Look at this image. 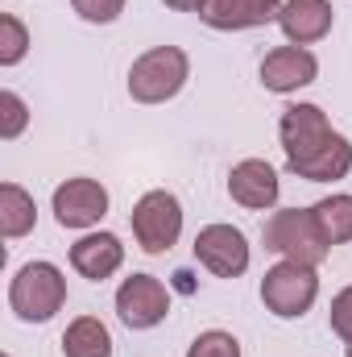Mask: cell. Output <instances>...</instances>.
Listing matches in <instances>:
<instances>
[{
  "label": "cell",
  "instance_id": "ffe728a7",
  "mask_svg": "<svg viewBox=\"0 0 352 357\" xmlns=\"http://www.w3.org/2000/svg\"><path fill=\"white\" fill-rule=\"evenodd\" d=\"M25 125H29V108H25V100H21L17 91H0V137L13 142V137L25 133Z\"/></svg>",
  "mask_w": 352,
  "mask_h": 357
},
{
  "label": "cell",
  "instance_id": "2e32d148",
  "mask_svg": "<svg viewBox=\"0 0 352 357\" xmlns=\"http://www.w3.org/2000/svg\"><path fill=\"white\" fill-rule=\"evenodd\" d=\"M63 357H112V333L104 320L79 316L63 333Z\"/></svg>",
  "mask_w": 352,
  "mask_h": 357
},
{
  "label": "cell",
  "instance_id": "ba28073f",
  "mask_svg": "<svg viewBox=\"0 0 352 357\" xmlns=\"http://www.w3.org/2000/svg\"><path fill=\"white\" fill-rule=\"evenodd\" d=\"M195 258L216 278H241L249 270V241L232 225H207L195 237Z\"/></svg>",
  "mask_w": 352,
  "mask_h": 357
},
{
  "label": "cell",
  "instance_id": "603a6c76",
  "mask_svg": "<svg viewBox=\"0 0 352 357\" xmlns=\"http://www.w3.org/2000/svg\"><path fill=\"white\" fill-rule=\"evenodd\" d=\"M166 8H175V13H199L203 8V0H162Z\"/></svg>",
  "mask_w": 352,
  "mask_h": 357
},
{
  "label": "cell",
  "instance_id": "ac0fdd59",
  "mask_svg": "<svg viewBox=\"0 0 352 357\" xmlns=\"http://www.w3.org/2000/svg\"><path fill=\"white\" fill-rule=\"evenodd\" d=\"M29 50V29L21 25V17L4 13L0 17V67H17Z\"/></svg>",
  "mask_w": 352,
  "mask_h": 357
},
{
  "label": "cell",
  "instance_id": "277c9868",
  "mask_svg": "<svg viewBox=\"0 0 352 357\" xmlns=\"http://www.w3.org/2000/svg\"><path fill=\"white\" fill-rule=\"evenodd\" d=\"M262 241H265V250L282 254L286 262H303V266H319L328 258V250H332L323 241L311 208H278V212H269V220L262 229Z\"/></svg>",
  "mask_w": 352,
  "mask_h": 357
},
{
  "label": "cell",
  "instance_id": "d6986e66",
  "mask_svg": "<svg viewBox=\"0 0 352 357\" xmlns=\"http://www.w3.org/2000/svg\"><path fill=\"white\" fill-rule=\"evenodd\" d=\"M186 357H241V341L232 333H224V328H207V333H199L191 341Z\"/></svg>",
  "mask_w": 352,
  "mask_h": 357
},
{
  "label": "cell",
  "instance_id": "7a4b0ae2",
  "mask_svg": "<svg viewBox=\"0 0 352 357\" xmlns=\"http://www.w3.org/2000/svg\"><path fill=\"white\" fill-rule=\"evenodd\" d=\"M67 303V278L54 262H25L8 282V307L25 324H46Z\"/></svg>",
  "mask_w": 352,
  "mask_h": 357
},
{
  "label": "cell",
  "instance_id": "e0dca14e",
  "mask_svg": "<svg viewBox=\"0 0 352 357\" xmlns=\"http://www.w3.org/2000/svg\"><path fill=\"white\" fill-rule=\"evenodd\" d=\"M311 216H315V225H319V233H323L328 245H349L352 241V195L340 191V195L319 199L311 208Z\"/></svg>",
  "mask_w": 352,
  "mask_h": 357
},
{
  "label": "cell",
  "instance_id": "4fadbf2b",
  "mask_svg": "<svg viewBox=\"0 0 352 357\" xmlns=\"http://www.w3.org/2000/svg\"><path fill=\"white\" fill-rule=\"evenodd\" d=\"M228 195H232L241 208L265 212V208H273L278 195H282L278 171H273L265 158H245V162H237L232 175H228Z\"/></svg>",
  "mask_w": 352,
  "mask_h": 357
},
{
  "label": "cell",
  "instance_id": "30bf717a",
  "mask_svg": "<svg viewBox=\"0 0 352 357\" xmlns=\"http://www.w3.org/2000/svg\"><path fill=\"white\" fill-rule=\"evenodd\" d=\"M319 75V59L307 46H273L262 59V84L273 96H290V91L315 84Z\"/></svg>",
  "mask_w": 352,
  "mask_h": 357
},
{
  "label": "cell",
  "instance_id": "9c48e42d",
  "mask_svg": "<svg viewBox=\"0 0 352 357\" xmlns=\"http://www.w3.org/2000/svg\"><path fill=\"white\" fill-rule=\"evenodd\" d=\"M108 212V191L95 178H67L54 187V220L63 229H91Z\"/></svg>",
  "mask_w": 352,
  "mask_h": 357
},
{
  "label": "cell",
  "instance_id": "7402d4cb",
  "mask_svg": "<svg viewBox=\"0 0 352 357\" xmlns=\"http://www.w3.org/2000/svg\"><path fill=\"white\" fill-rule=\"evenodd\" d=\"M328 320H332V333L349 345L352 341V287H344L336 299H332V312H328Z\"/></svg>",
  "mask_w": 352,
  "mask_h": 357
},
{
  "label": "cell",
  "instance_id": "44dd1931",
  "mask_svg": "<svg viewBox=\"0 0 352 357\" xmlns=\"http://www.w3.org/2000/svg\"><path fill=\"white\" fill-rule=\"evenodd\" d=\"M71 8L91 25H112L125 13V0H71Z\"/></svg>",
  "mask_w": 352,
  "mask_h": 357
},
{
  "label": "cell",
  "instance_id": "9a60e30c",
  "mask_svg": "<svg viewBox=\"0 0 352 357\" xmlns=\"http://www.w3.org/2000/svg\"><path fill=\"white\" fill-rule=\"evenodd\" d=\"M33 225H38V204H33V195H29L21 183H4V187H0V233H4L8 241H17V237L33 233Z\"/></svg>",
  "mask_w": 352,
  "mask_h": 357
},
{
  "label": "cell",
  "instance_id": "cb8c5ba5",
  "mask_svg": "<svg viewBox=\"0 0 352 357\" xmlns=\"http://www.w3.org/2000/svg\"><path fill=\"white\" fill-rule=\"evenodd\" d=\"M344 357H352V341H349V345H344Z\"/></svg>",
  "mask_w": 352,
  "mask_h": 357
},
{
  "label": "cell",
  "instance_id": "52a82bcc",
  "mask_svg": "<svg viewBox=\"0 0 352 357\" xmlns=\"http://www.w3.org/2000/svg\"><path fill=\"white\" fill-rule=\"evenodd\" d=\"M166 312H170V295L154 274H129L116 287V316L125 328H133V333L158 328L166 320Z\"/></svg>",
  "mask_w": 352,
  "mask_h": 357
},
{
  "label": "cell",
  "instance_id": "3957f363",
  "mask_svg": "<svg viewBox=\"0 0 352 357\" xmlns=\"http://www.w3.org/2000/svg\"><path fill=\"white\" fill-rule=\"evenodd\" d=\"M191 79V59L178 46H154L129 67V96L137 104H166Z\"/></svg>",
  "mask_w": 352,
  "mask_h": 357
},
{
  "label": "cell",
  "instance_id": "5b68a950",
  "mask_svg": "<svg viewBox=\"0 0 352 357\" xmlns=\"http://www.w3.org/2000/svg\"><path fill=\"white\" fill-rule=\"evenodd\" d=\"M319 299V274L315 266H303V262H278V266L265 270L262 278V303L278 316V320H298L315 307Z\"/></svg>",
  "mask_w": 352,
  "mask_h": 357
},
{
  "label": "cell",
  "instance_id": "6da1fadb",
  "mask_svg": "<svg viewBox=\"0 0 352 357\" xmlns=\"http://www.w3.org/2000/svg\"><path fill=\"white\" fill-rule=\"evenodd\" d=\"M278 137H282V150H286V167L307 183H336L352 171L349 137L332 129V121L319 104L282 108Z\"/></svg>",
  "mask_w": 352,
  "mask_h": 357
},
{
  "label": "cell",
  "instance_id": "5bb4252c",
  "mask_svg": "<svg viewBox=\"0 0 352 357\" xmlns=\"http://www.w3.org/2000/svg\"><path fill=\"white\" fill-rule=\"evenodd\" d=\"M71 266L91 282H104L125 266V245L116 233H88L71 245Z\"/></svg>",
  "mask_w": 352,
  "mask_h": 357
},
{
  "label": "cell",
  "instance_id": "8fae6325",
  "mask_svg": "<svg viewBox=\"0 0 352 357\" xmlns=\"http://www.w3.org/2000/svg\"><path fill=\"white\" fill-rule=\"evenodd\" d=\"M332 21H336L332 0H282V13H278V25L290 46L323 42L332 33Z\"/></svg>",
  "mask_w": 352,
  "mask_h": 357
},
{
  "label": "cell",
  "instance_id": "8992f818",
  "mask_svg": "<svg viewBox=\"0 0 352 357\" xmlns=\"http://www.w3.org/2000/svg\"><path fill=\"white\" fill-rule=\"evenodd\" d=\"M133 237L145 254H166L182 237V204L175 191H145L133 204Z\"/></svg>",
  "mask_w": 352,
  "mask_h": 357
},
{
  "label": "cell",
  "instance_id": "7c38bea8",
  "mask_svg": "<svg viewBox=\"0 0 352 357\" xmlns=\"http://www.w3.org/2000/svg\"><path fill=\"white\" fill-rule=\"evenodd\" d=\"M282 0H203L199 21L220 29V33H237V29H257L278 21Z\"/></svg>",
  "mask_w": 352,
  "mask_h": 357
}]
</instances>
